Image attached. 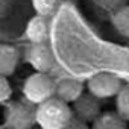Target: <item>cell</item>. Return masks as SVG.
I'll return each mask as SVG.
<instances>
[{"instance_id":"1","label":"cell","mask_w":129,"mask_h":129,"mask_svg":"<svg viewBox=\"0 0 129 129\" xmlns=\"http://www.w3.org/2000/svg\"><path fill=\"white\" fill-rule=\"evenodd\" d=\"M73 115L72 108L67 102L61 100L56 96L41 102L35 108V123L44 129H62L67 127Z\"/></svg>"},{"instance_id":"12","label":"cell","mask_w":129,"mask_h":129,"mask_svg":"<svg viewBox=\"0 0 129 129\" xmlns=\"http://www.w3.org/2000/svg\"><path fill=\"white\" fill-rule=\"evenodd\" d=\"M115 106L117 112L129 121V85H121L120 91L115 94Z\"/></svg>"},{"instance_id":"10","label":"cell","mask_w":129,"mask_h":129,"mask_svg":"<svg viewBox=\"0 0 129 129\" xmlns=\"http://www.w3.org/2000/svg\"><path fill=\"white\" fill-rule=\"evenodd\" d=\"M126 120L115 111V112H100L96 120L91 123L94 129H123L126 127Z\"/></svg>"},{"instance_id":"3","label":"cell","mask_w":129,"mask_h":129,"mask_svg":"<svg viewBox=\"0 0 129 129\" xmlns=\"http://www.w3.org/2000/svg\"><path fill=\"white\" fill-rule=\"evenodd\" d=\"M121 85H123L121 81L111 73H99V75L90 78L87 82L88 91L93 96H96L97 99L115 97V94L120 91Z\"/></svg>"},{"instance_id":"9","label":"cell","mask_w":129,"mask_h":129,"mask_svg":"<svg viewBox=\"0 0 129 129\" xmlns=\"http://www.w3.org/2000/svg\"><path fill=\"white\" fill-rule=\"evenodd\" d=\"M18 59H20V55L14 46L0 44V75L6 78L14 75L18 66Z\"/></svg>"},{"instance_id":"6","label":"cell","mask_w":129,"mask_h":129,"mask_svg":"<svg viewBox=\"0 0 129 129\" xmlns=\"http://www.w3.org/2000/svg\"><path fill=\"white\" fill-rule=\"evenodd\" d=\"M27 61L37 72L49 73L53 67V53L47 43H34L27 52Z\"/></svg>"},{"instance_id":"5","label":"cell","mask_w":129,"mask_h":129,"mask_svg":"<svg viewBox=\"0 0 129 129\" xmlns=\"http://www.w3.org/2000/svg\"><path fill=\"white\" fill-rule=\"evenodd\" d=\"M72 105H73V109H72L73 114L81 120H84L87 124L93 123L96 117L100 114V99L93 96L90 91L88 93L84 91L75 102H72Z\"/></svg>"},{"instance_id":"2","label":"cell","mask_w":129,"mask_h":129,"mask_svg":"<svg viewBox=\"0 0 129 129\" xmlns=\"http://www.w3.org/2000/svg\"><path fill=\"white\" fill-rule=\"evenodd\" d=\"M55 85L56 82L49 76L46 72H35L30 75L23 85V94L26 100L32 105H38L52 96H55Z\"/></svg>"},{"instance_id":"4","label":"cell","mask_w":129,"mask_h":129,"mask_svg":"<svg viewBox=\"0 0 129 129\" xmlns=\"http://www.w3.org/2000/svg\"><path fill=\"white\" fill-rule=\"evenodd\" d=\"M5 124L15 129H24L35 124V108L21 102L11 103L6 109Z\"/></svg>"},{"instance_id":"11","label":"cell","mask_w":129,"mask_h":129,"mask_svg":"<svg viewBox=\"0 0 129 129\" xmlns=\"http://www.w3.org/2000/svg\"><path fill=\"white\" fill-rule=\"evenodd\" d=\"M114 27L126 38H129V5H123L112 14Z\"/></svg>"},{"instance_id":"14","label":"cell","mask_w":129,"mask_h":129,"mask_svg":"<svg viewBox=\"0 0 129 129\" xmlns=\"http://www.w3.org/2000/svg\"><path fill=\"white\" fill-rule=\"evenodd\" d=\"M93 2L97 5V6H102L103 9H106V11H115V9H118L120 6H123V5H126L127 3V0H93Z\"/></svg>"},{"instance_id":"8","label":"cell","mask_w":129,"mask_h":129,"mask_svg":"<svg viewBox=\"0 0 129 129\" xmlns=\"http://www.w3.org/2000/svg\"><path fill=\"white\" fill-rule=\"evenodd\" d=\"M49 32H50L49 17H44L40 14H35L26 26V38L32 44L34 43H47Z\"/></svg>"},{"instance_id":"13","label":"cell","mask_w":129,"mask_h":129,"mask_svg":"<svg viewBox=\"0 0 129 129\" xmlns=\"http://www.w3.org/2000/svg\"><path fill=\"white\" fill-rule=\"evenodd\" d=\"M59 2L61 0H32V6L37 14L44 17H52L58 9Z\"/></svg>"},{"instance_id":"7","label":"cell","mask_w":129,"mask_h":129,"mask_svg":"<svg viewBox=\"0 0 129 129\" xmlns=\"http://www.w3.org/2000/svg\"><path fill=\"white\" fill-rule=\"evenodd\" d=\"M84 91H85L84 82L73 79V78H64L58 81L55 85V96L67 103L75 102Z\"/></svg>"},{"instance_id":"15","label":"cell","mask_w":129,"mask_h":129,"mask_svg":"<svg viewBox=\"0 0 129 129\" xmlns=\"http://www.w3.org/2000/svg\"><path fill=\"white\" fill-rule=\"evenodd\" d=\"M11 94H12V90H11V84L8 78L0 75V103L6 102L11 97Z\"/></svg>"}]
</instances>
